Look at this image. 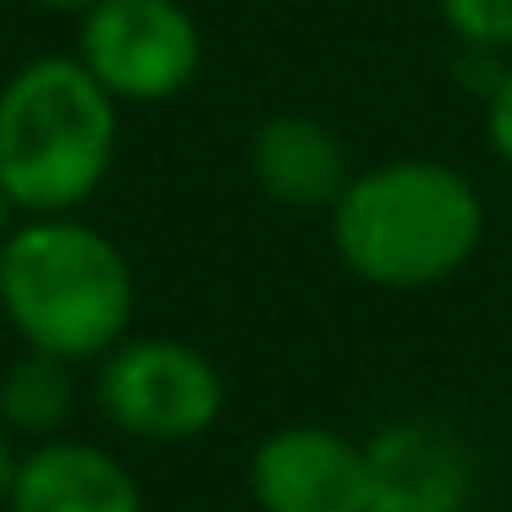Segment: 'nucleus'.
I'll return each instance as SVG.
<instances>
[{
  "mask_svg": "<svg viewBox=\"0 0 512 512\" xmlns=\"http://www.w3.org/2000/svg\"><path fill=\"white\" fill-rule=\"evenodd\" d=\"M34 6H45V12H72V17H83L94 0H34Z\"/></svg>",
  "mask_w": 512,
  "mask_h": 512,
  "instance_id": "14",
  "label": "nucleus"
},
{
  "mask_svg": "<svg viewBox=\"0 0 512 512\" xmlns=\"http://www.w3.org/2000/svg\"><path fill=\"white\" fill-rule=\"evenodd\" d=\"M78 61L116 105H160L199 78L204 34L182 0H94L78 23Z\"/></svg>",
  "mask_w": 512,
  "mask_h": 512,
  "instance_id": "5",
  "label": "nucleus"
},
{
  "mask_svg": "<svg viewBox=\"0 0 512 512\" xmlns=\"http://www.w3.org/2000/svg\"><path fill=\"white\" fill-rule=\"evenodd\" d=\"M6 512H144V490L116 452L50 435L17 457Z\"/></svg>",
  "mask_w": 512,
  "mask_h": 512,
  "instance_id": "8",
  "label": "nucleus"
},
{
  "mask_svg": "<svg viewBox=\"0 0 512 512\" xmlns=\"http://www.w3.org/2000/svg\"><path fill=\"white\" fill-rule=\"evenodd\" d=\"M369 512H457L468 507L474 457L452 430L397 419L364 441Z\"/></svg>",
  "mask_w": 512,
  "mask_h": 512,
  "instance_id": "7",
  "label": "nucleus"
},
{
  "mask_svg": "<svg viewBox=\"0 0 512 512\" xmlns=\"http://www.w3.org/2000/svg\"><path fill=\"white\" fill-rule=\"evenodd\" d=\"M100 413L122 435L149 446L199 441L226 408V380L193 342L177 336H122L100 358L94 380Z\"/></svg>",
  "mask_w": 512,
  "mask_h": 512,
  "instance_id": "4",
  "label": "nucleus"
},
{
  "mask_svg": "<svg viewBox=\"0 0 512 512\" xmlns=\"http://www.w3.org/2000/svg\"><path fill=\"white\" fill-rule=\"evenodd\" d=\"M485 243V199L446 160H380L353 171L331 204V248L380 292L452 281Z\"/></svg>",
  "mask_w": 512,
  "mask_h": 512,
  "instance_id": "1",
  "label": "nucleus"
},
{
  "mask_svg": "<svg viewBox=\"0 0 512 512\" xmlns=\"http://www.w3.org/2000/svg\"><path fill=\"white\" fill-rule=\"evenodd\" d=\"M248 177L281 210H331L347 188V149L325 122L298 111L265 116L248 133Z\"/></svg>",
  "mask_w": 512,
  "mask_h": 512,
  "instance_id": "9",
  "label": "nucleus"
},
{
  "mask_svg": "<svg viewBox=\"0 0 512 512\" xmlns=\"http://www.w3.org/2000/svg\"><path fill=\"white\" fill-rule=\"evenodd\" d=\"M485 144H490V155L512 171V67L501 72V83L485 94Z\"/></svg>",
  "mask_w": 512,
  "mask_h": 512,
  "instance_id": "12",
  "label": "nucleus"
},
{
  "mask_svg": "<svg viewBox=\"0 0 512 512\" xmlns=\"http://www.w3.org/2000/svg\"><path fill=\"white\" fill-rule=\"evenodd\" d=\"M17 479V452H12V430L0 424V507H6V490Z\"/></svg>",
  "mask_w": 512,
  "mask_h": 512,
  "instance_id": "13",
  "label": "nucleus"
},
{
  "mask_svg": "<svg viewBox=\"0 0 512 512\" xmlns=\"http://www.w3.org/2000/svg\"><path fill=\"white\" fill-rule=\"evenodd\" d=\"M72 408H78V380H72L67 358L28 347V353L0 375V424H6V430L50 441V435L67 430Z\"/></svg>",
  "mask_w": 512,
  "mask_h": 512,
  "instance_id": "10",
  "label": "nucleus"
},
{
  "mask_svg": "<svg viewBox=\"0 0 512 512\" xmlns=\"http://www.w3.org/2000/svg\"><path fill=\"white\" fill-rule=\"evenodd\" d=\"M133 265L78 215H28L0 237V314L23 347L67 364L105 358L133 325Z\"/></svg>",
  "mask_w": 512,
  "mask_h": 512,
  "instance_id": "2",
  "label": "nucleus"
},
{
  "mask_svg": "<svg viewBox=\"0 0 512 512\" xmlns=\"http://www.w3.org/2000/svg\"><path fill=\"white\" fill-rule=\"evenodd\" d=\"M435 12L457 45L496 50V56L512 50V0H435Z\"/></svg>",
  "mask_w": 512,
  "mask_h": 512,
  "instance_id": "11",
  "label": "nucleus"
},
{
  "mask_svg": "<svg viewBox=\"0 0 512 512\" xmlns=\"http://www.w3.org/2000/svg\"><path fill=\"white\" fill-rule=\"evenodd\" d=\"M259 512H369L364 446L325 424H281L248 457Z\"/></svg>",
  "mask_w": 512,
  "mask_h": 512,
  "instance_id": "6",
  "label": "nucleus"
},
{
  "mask_svg": "<svg viewBox=\"0 0 512 512\" xmlns=\"http://www.w3.org/2000/svg\"><path fill=\"white\" fill-rule=\"evenodd\" d=\"M457 512H485V507H474V501H468V507H457Z\"/></svg>",
  "mask_w": 512,
  "mask_h": 512,
  "instance_id": "16",
  "label": "nucleus"
},
{
  "mask_svg": "<svg viewBox=\"0 0 512 512\" xmlns=\"http://www.w3.org/2000/svg\"><path fill=\"white\" fill-rule=\"evenodd\" d=\"M122 105L78 56H34L0 83V188L23 215H72L111 177Z\"/></svg>",
  "mask_w": 512,
  "mask_h": 512,
  "instance_id": "3",
  "label": "nucleus"
},
{
  "mask_svg": "<svg viewBox=\"0 0 512 512\" xmlns=\"http://www.w3.org/2000/svg\"><path fill=\"white\" fill-rule=\"evenodd\" d=\"M12 215H17V204H12V199H6V188H0V237L12 232Z\"/></svg>",
  "mask_w": 512,
  "mask_h": 512,
  "instance_id": "15",
  "label": "nucleus"
}]
</instances>
